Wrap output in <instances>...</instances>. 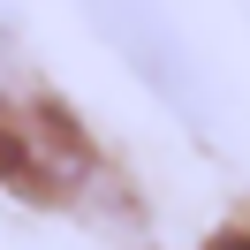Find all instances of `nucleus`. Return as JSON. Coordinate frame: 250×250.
Listing matches in <instances>:
<instances>
[{
    "label": "nucleus",
    "instance_id": "nucleus-2",
    "mask_svg": "<svg viewBox=\"0 0 250 250\" xmlns=\"http://www.w3.org/2000/svg\"><path fill=\"white\" fill-rule=\"evenodd\" d=\"M220 250H250V235H228V243H220Z\"/></svg>",
    "mask_w": 250,
    "mask_h": 250
},
{
    "label": "nucleus",
    "instance_id": "nucleus-1",
    "mask_svg": "<svg viewBox=\"0 0 250 250\" xmlns=\"http://www.w3.org/2000/svg\"><path fill=\"white\" fill-rule=\"evenodd\" d=\"M91 174V152L53 106H0V182L23 197H68Z\"/></svg>",
    "mask_w": 250,
    "mask_h": 250
}]
</instances>
